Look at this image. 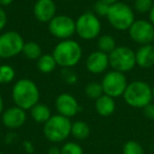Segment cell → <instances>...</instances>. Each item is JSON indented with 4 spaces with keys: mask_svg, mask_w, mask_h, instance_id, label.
Returning <instances> with one entry per match:
<instances>
[{
    "mask_svg": "<svg viewBox=\"0 0 154 154\" xmlns=\"http://www.w3.org/2000/svg\"><path fill=\"white\" fill-rule=\"evenodd\" d=\"M12 99L15 106L26 111L39 103L40 92L33 80L22 78L17 80L12 88Z\"/></svg>",
    "mask_w": 154,
    "mask_h": 154,
    "instance_id": "1",
    "label": "cell"
},
{
    "mask_svg": "<svg viewBox=\"0 0 154 154\" xmlns=\"http://www.w3.org/2000/svg\"><path fill=\"white\" fill-rule=\"evenodd\" d=\"M52 55L55 58L57 66L62 69H71L80 62L82 58V49L77 41L66 39L55 45Z\"/></svg>",
    "mask_w": 154,
    "mask_h": 154,
    "instance_id": "2",
    "label": "cell"
},
{
    "mask_svg": "<svg viewBox=\"0 0 154 154\" xmlns=\"http://www.w3.org/2000/svg\"><path fill=\"white\" fill-rule=\"evenodd\" d=\"M122 97L128 106L135 109H143L153 101L152 87L143 80H134L128 84Z\"/></svg>",
    "mask_w": 154,
    "mask_h": 154,
    "instance_id": "3",
    "label": "cell"
},
{
    "mask_svg": "<svg viewBox=\"0 0 154 154\" xmlns=\"http://www.w3.org/2000/svg\"><path fill=\"white\" fill-rule=\"evenodd\" d=\"M71 127L72 122L70 118L60 114L52 115L43 125V135L51 143H62L71 135Z\"/></svg>",
    "mask_w": 154,
    "mask_h": 154,
    "instance_id": "4",
    "label": "cell"
},
{
    "mask_svg": "<svg viewBox=\"0 0 154 154\" xmlns=\"http://www.w3.org/2000/svg\"><path fill=\"white\" fill-rule=\"evenodd\" d=\"M107 19L115 30L128 31L135 21L134 11L127 3L118 1L110 7Z\"/></svg>",
    "mask_w": 154,
    "mask_h": 154,
    "instance_id": "5",
    "label": "cell"
},
{
    "mask_svg": "<svg viewBox=\"0 0 154 154\" xmlns=\"http://www.w3.org/2000/svg\"><path fill=\"white\" fill-rule=\"evenodd\" d=\"M76 34L84 40L98 38L101 32L99 17L92 12H86L76 19Z\"/></svg>",
    "mask_w": 154,
    "mask_h": 154,
    "instance_id": "6",
    "label": "cell"
},
{
    "mask_svg": "<svg viewBox=\"0 0 154 154\" xmlns=\"http://www.w3.org/2000/svg\"><path fill=\"white\" fill-rule=\"evenodd\" d=\"M109 62L112 70L122 73L130 72L136 66L135 52L129 47H116L109 54Z\"/></svg>",
    "mask_w": 154,
    "mask_h": 154,
    "instance_id": "7",
    "label": "cell"
},
{
    "mask_svg": "<svg viewBox=\"0 0 154 154\" xmlns=\"http://www.w3.org/2000/svg\"><path fill=\"white\" fill-rule=\"evenodd\" d=\"M24 40L15 31H8L0 34V58L9 59L22 53Z\"/></svg>",
    "mask_w": 154,
    "mask_h": 154,
    "instance_id": "8",
    "label": "cell"
},
{
    "mask_svg": "<svg viewBox=\"0 0 154 154\" xmlns=\"http://www.w3.org/2000/svg\"><path fill=\"white\" fill-rule=\"evenodd\" d=\"M103 94L116 98L124 95L126 88L128 86V82L125 76V73L112 70L106 73L101 80Z\"/></svg>",
    "mask_w": 154,
    "mask_h": 154,
    "instance_id": "9",
    "label": "cell"
},
{
    "mask_svg": "<svg viewBox=\"0 0 154 154\" xmlns=\"http://www.w3.org/2000/svg\"><path fill=\"white\" fill-rule=\"evenodd\" d=\"M49 31L55 38L60 40L71 39L76 33V22L68 15H56L49 22Z\"/></svg>",
    "mask_w": 154,
    "mask_h": 154,
    "instance_id": "10",
    "label": "cell"
},
{
    "mask_svg": "<svg viewBox=\"0 0 154 154\" xmlns=\"http://www.w3.org/2000/svg\"><path fill=\"white\" fill-rule=\"evenodd\" d=\"M128 32L130 38L139 45H151L154 39V26L150 20H135Z\"/></svg>",
    "mask_w": 154,
    "mask_h": 154,
    "instance_id": "11",
    "label": "cell"
},
{
    "mask_svg": "<svg viewBox=\"0 0 154 154\" xmlns=\"http://www.w3.org/2000/svg\"><path fill=\"white\" fill-rule=\"evenodd\" d=\"M55 107L58 114L68 118L77 115L82 110L77 99L70 93H61L58 95L55 100Z\"/></svg>",
    "mask_w": 154,
    "mask_h": 154,
    "instance_id": "12",
    "label": "cell"
},
{
    "mask_svg": "<svg viewBox=\"0 0 154 154\" xmlns=\"http://www.w3.org/2000/svg\"><path fill=\"white\" fill-rule=\"evenodd\" d=\"M1 120L5 128L10 130L19 129L26 124V110L14 106L9 109L5 110L1 114Z\"/></svg>",
    "mask_w": 154,
    "mask_h": 154,
    "instance_id": "13",
    "label": "cell"
},
{
    "mask_svg": "<svg viewBox=\"0 0 154 154\" xmlns=\"http://www.w3.org/2000/svg\"><path fill=\"white\" fill-rule=\"evenodd\" d=\"M109 66V55L99 50L89 54L86 59V68L92 74H101L106 72Z\"/></svg>",
    "mask_w": 154,
    "mask_h": 154,
    "instance_id": "14",
    "label": "cell"
},
{
    "mask_svg": "<svg viewBox=\"0 0 154 154\" xmlns=\"http://www.w3.org/2000/svg\"><path fill=\"white\" fill-rule=\"evenodd\" d=\"M33 12L38 21L49 23L56 16V5L54 0H37Z\"/></svg>",
    "mask_w": 154,
    "mask_h": 154,
    "instance_id": "15",
    "label": "cell"
},
{
    "mask_svg": "<svg viewBox=\"0 0 154 154\" xmlns=\"http://www.w3.org/2000/svg\"><path fill=\"white\" fill-rule=\"evenodd\" d=\"M136 66L141 69H150L154 66V47L151 45H140L135 52Z\"/></svg>",
    "mask_w": 154,
    "mask_h": 154,
    "instance_id": "16",
    "label": "cell"
},
{
    "mask_svg": "<svg viewBox=\"0 0 154 154\" xmlns=\"http://www.w3.org/2000/svg\"><path fill=\"white\" fill-rule=\"evenodd\" d=\"M115 98L109 96V95L103 94L99 98L95 100V111L98 115L103 117H109L115 112L116 103Z\"/></svg>",
    "mask_w": 154,
    "mask_h": 154,
    "instance_id": "17",
    "label": "cell"
},
{
    "mask_svg": "<svg viewBox=\"0 0 154 154\" xmlns=\"http://www.w3.org/2000/svg\"><path fill=\"white\" fill-rule=\"evenodd\" d=\"M31 116L33 117V119L38 124H43L45 125L48 120L50 119V117L52 116L51 110L48 106L43 105V103H36L32 109L30 110Z\"/></svg>",
    "mask_w": 154,
    "mask_h": 154,
    "instance_id": "18",
    "label": "cell"
},
{
    "mask_svg": "<svg viewBox=\"0 0 154 154\" xmlns=\"http://www.w3.org/2000/svg\"><path fill=\"white\" fill-rule=\"evenodd\" d=\"M90 133H91L90 126H89L86 122L77 120V122H72V127H71V135H72L75 139H78V140L87 139L89 136H90Z\"/></svg>",
    "mask_w": 154,
    "mask_h": 154,
    "instance_id": "19",
    "label": "cell"
},
{
    "mask_svg": "<svg viewBox=\"0 0 154 154\" xmlns=\"http://www.w3.org/2000/svg\"><path fill=\"white\" fill-rule=\"evenodd\" d=\"M57 66L55 58L52 54H42L37 60V69L39 72L43 74H49L52 73Z\"/></svg>",
    "mask_w": 154,
    "mask_h": 154,
    "instance_id": "20",
    "label": "cell"
},
{
    "mask_svg": "<svg viewBox=\"0 0 154 154\" xmlns=\"http://www.w3.org/2000/svg\"><path fill=\"white\" fill-rule=\"evenodd\" d=\"M22 54L30 60H38L42 55V49L36 41H26L24 42Z\"/></svg>",
    "mask_w": 154,
    "mask_h": 154,
    "instance_id": "21",
    "label": "cell"
},
{
    "mask_svg": "<svg viewBox=\"0 0 154 154\" xmlns=\"http://www.w3.org/2000/svg\"><path fill=\"white\" fill-rule=\"evenodd\" d=\"M116 48V41L113 36L111 35H101L97 39V49L99 51L103 52V53L109 55L112 51Z\"/></svg>",
    "mask_w": 154,
    "mask_h": 154,
    "instance_id": "22",
    "label": "cell"
},
{
    "mask_svg": "<svg viewBox=\"0 0 154 154\" xmlns=\"http://www.w3.org/2000/svg\"><path fill=\"white\" fill-rule=\"evenodd\" d=\"M16 72L10 64H0V85L10 84L15 79Z\"/></svg>",
    "mask_w": 154,
    "mask_h": 154,
    "instance_id": "23",
    "label": "cell"
},
{
    "mask_svg": "<svg viewBox=\"0 0 154 154\" xmlns=\"http://www.w3.org/2000/svg\"><path fill=\"white\" fill-rule=\"evenodd\" d=\"M85 93H86V95L89 98L96 100L97 98H99L103 94V86H101L100 82H92L87 85L86 89H85Z\"/></svg>",
    "mask_w": 154,
    "mask_h": 154,
    "instance_id": "24",
    "label": "cell"
},
{
    "mask_svg": "<svg viewBox=\"0 0 154 154\" xmlns=\"http://www.w3.org/2000/svg\"><path fill=\"white\" fill-rule=\"evenodd\" d=\"M122 154H145V149L136 140H128L122 146Z\"/></svg>",
    "mask_w": 154,
    "mask_h": 154,
    "instance_id": "25",
    "label": "cell"
},
{
    "mask_svg": "<svg viewBox=\"0 0 154 154\" xmlns=\"http://www.w3.org/2000/svg\"><path fill=\"white\" fill-rule=\"evenodd\" d=\"M60 151L61 154H85L82 146L74 141H68L63 143L60 148Z\"/></svg>",
    "mask_w": 154,
    "mask_h": 154,
    "instance_id": "26",
    "label": "cell"
},
{
    "mask_svg": "<svg viewBox=\"0 0 154 154\" xmlns=\"http://www.w3.org/2000/svg\"><path fill=\"white\" fill-rule=\"evenodd\" d=\"M154 5V0H135L134 10L139 14H149Z\"/></svg>",
    "mask_w": 154,
    "mask_h": 154,
    "instance_id": "27",
    "label": "cell"
},
{
    "mask_svg": "<svg viewBox=\"0 0 154 154\" xmlns=\"http://www.w3.org/2000/svg\"><path fill=\"white\" fill-rule=\"evenodd\" d=\"M111 5L106 3L105 1H101L98 0L94 5V11L98 17H107L108 13H109V10Z\"/></svg>",
    "mask_w": 154,
    "mask_h": 154,
    "instance_id": "28",
    "label": "cell"
},
{
    "mask_svg": "<svg viewBox=\"0 0 154 154\" xmlns=\"http://www.w3.org/2000/svg\"><path fill=\"white\" fill-rule=\"evenodd\" d=\"M61 75H62V79L68 85H74L78 80L77 74L75 72H73L71 69H62Z\"/></svg>",
    "mask_w": 154,
    "mask_h": 154,
    "instance_id": "29",
    "label": "cell"
},
{
    "mask_svg": "<svg viewBox=\"0 0 154 154\" xmlns=\"http://www.w3.org/2000/svg\"><path fill=\"white\" fill-rule=\"evenodd\" d=\"M143 113L147 119L149 120H154V103H150L149 105H147L145 108H143Z\"/></svg>",
    "mask_w": 154,
    "mask_h": 154,
    "instance_id": "30",
    "label": "cell"
},
{
    "mask_svg": "<svg viewBox=\"0 0 154 154\" xmlns=\"http://www.w3.org/2000/svg\"><path fill=\"white\" fill-rule=\"evenodd\" d=\"M8 22V15L2 7H0V32L5 29Z\"/></svg>",
    "mask_w": 154,
    "mask_h": 154,
    "instance_id": "31",
    "label": "cell"
},
{
    "mask_svg": "<svg viewBox=\"0 0 154 154\" xmlns=\"http://www.w3.org/2000/svg\"><path fill=\"white\" fill-rule=\"evenodd\" d=\"M23 149L26 150V152H28L29 154L33 153L34 152V145H33L32 141L30 140H24L23 141Z\"/></svg>",
    "mask_w": 154,
    "mask_h": 154,
    "instance_id": "32",
    "label": "cell"
},
{
    "mask_svg": "<svg viewBox=\"0 0 154 154\" xmlns=\"http://www.w3.org/2000/svg\"><path fill=\"white\" fill-rule=\"evenodd\" d=\"M48 154H61V151H60V148L53 146L48 150Z\"/></svg>",
    "mask_w": 154,
    "mask_h": 154,
    "instance_id": "33",
    "label": "cell"
},
{
    "mask_svg": "<svg viewBox=\"0 0 154 154\" xmlns=\"http://www.w3.org/2000/svg\"><path fill=\"white\" fill-rule=\"evenodd\" d=\"M14 2V0H0V7H8Z\"/></svg>",
    "mask_w": 154,
    "mask_h": 154,
    "instance_id": "34",
    "label": "cell"
},
{
    "mask_svg": "<svg viewBox=\"0 0 154 154\" xmlns=\"http://www.w3.org/2000/svg\"><path fill=\"white\" fill-rule=\"evenodd\" d=\"M3 111H5V101H3L2 96L0 94V115L3 113Z\"/></svg>",
    "mask_w": 154,
    "mask_h": 154,
    "instance_id": "35",
    "label": "cell"
},
{
    "mask_svg": "<svg viewBox=\"0 0 154 154\" xmlns=\"http://www.w3.org/2000/svg\"><path fill=\"white\" fill-rule=\"evenodd\" d=\"M149 18H150V21H151V23L154 26V5H153V8H152L151 11H150V13H149Z\"/></svg>",
    "mask_w": 154,
    "mask_h": 154,
    "instance_id": "36",
    "label": "cell"
},
{
    "mask_svg": "<svg viewBox=\"0 0 154 154\" xmlns=\"http://www.w3.org/2000/svg\"><path fill=\"white\" fill-rule=\"evenodd\" d=\"M101 1H105L106 3H108V5H114V3L118 2L119 0H101Z\"/></svg>",
    "mask_w": 154,
    "mask_h": 154,
    "instance_id": "37",
    "label": "cell"
},
{
    "mask_svg": "<svg viewBox=\"0 0 154 154\" xmlns=\"http://www.w3.org/2000/svg\"><path fill=\"white\" fill-rule=\"evenodd\" d=\"M152 96H153V100H154V85L152 86Z\"/></svg>",
    "mask_w": 154,
    "mask_h": 154,
    "instance_id": "38",
    "label": "cell"
},
{
    "mask_svg": "<svg viewBox=\"0 0 154 154\" xmlns=\"http://www.w3.org/2000/svg\"><path fill=\"white\" fill-rule=\"evenodd\" d=\"M152 45L154 47V39H153V41H152Z\"/></svg>",
    "mask_w": 154,
    "mask_h": 154,
    "instance_id": "39",
    "label": "cell"
},
{
    "mask_svg": "<svg viewBox=\"0 0 154 154\" xmlns=\"http://www.w3.org/2000/svg\"><path fill=\"white\" fill-rule=\"evenodd\" d=\"M0 154H5V153H2V152H0Z\"/></svg>",
    "mask_w": 154,
    "mask_h": 154,
    "instance_id": "40",
    "label": "cell"
}]
</instances>
